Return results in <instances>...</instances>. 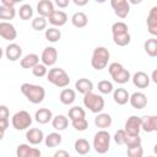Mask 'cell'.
Here are the masks:
<instances>
[{
    "label": "cell",
    "mask_w": 157,
    "mask_h": 157,
    "mask_svg": "<svg viewBox=\"0 0 157 157\" xmlns=\"http://www.w3.org/2000/svg\"><path fill=\"white\" fill-rule=\"evenodd\" d=\"M21 92L22 94L33 104H39L44 101L45 97V90L39 85H33L25 82L21 85Z\"/></svg>",
    "instance_id": "1"
},
{
    "label": "cell",
    "mask_w": 157,
    "mask_h": 157,
    "mask_svg": "<svg viewBox=\"0 0 157 157\" xmlns=\"http://www.w3.org/2000/svg\"><path fill=\"white\" fill-rule=\"evenodd\" d=\"M110 58V53L105 47H97L94 48L91 58V65L94 70H103L107 67L108 61Z\"/></svg>",
    "instance_id": "2"
},
{
    "label": "cell",
    "mask_w": 157,
    "mask_h": 157,
    "mask_svg": "<svg viewBox=\"0 0 157 157\" xmlns=\"http://www.w3.org/2000/svg\"><path fill=\"white\" fill-rule=\"evenodd\" d=\"M47 80H48V82L53 83L54 86H56L59 88H64V87L69 86V83H70L69 75L61 67H52L47 72Z\"/></svg>",
    "instance_id": "3"
},
{
    "label": "cell",
    "mask_w": 157,
    "mask_h": 157,
    "mask_svg": "<svg viewBox=\"0 0 157 157\" xmlns=\"http://www.w3.org/2000/svg\"><path fill=\"white\" fill-rule=\"evenodd\" d=\"M108 72L112 76V78L114 80V82H117L119 85H124V83H126L131 78L129 70L124 69V66L120 63H112V64H109Z\"/></svg>",
    "instance_id": "4"
},
{
    "label": "cell",
    "mask_w": 157,
    "mask_h": 157,
    "mask_svg": "<svg viewBox=\"0 0 157 157\" xmlns=\"http://www.w3.org/2000/svg\"><path fill=\"white\" fill-rule=\"evenodd\" d=\"M83 105L86 108H88L90 112L97 114V113L103 110V108H104V99H103L102 96L90 91V92L83 94Z\"/></svg>",
    "instance_id": "5"
},
{
    "label": "cell",
    "mask_w": 157,
    "mask_h": 157,
    "mask_svg": "<svg viewBox=\"0 0 157 157\" xmlns=\"http://www.w3.org/2000/svg\"><path fill=\"white\" fill-rule=\"evenodd\" d=\"M110 147V135L104 129H101L98 132H96L93 137V148L97 153H107Z\"/></svg>",
    "instance_id": "6"
},
{
    "label": "cell",
    "mask_w": 157,
    "mask_h": 157,
    "mask_svg": "<svg viewBox=\"0 0 157 157\" xmlns=\"http://www.w3.org/2000/svg\"><path fill=\"white\" fill-rule=\"evenodd\" d=\"M11 124H12V128L15 130H26L31 126L32 124V117L28 112L26 110H18L13 115H12V119H11Z\"/></svg>",
    "instance_id": "7"
},
{
    "label": "cell",
    "mask_w": 157,
    "mask_h": 157,
    "mask_svg": "<svg viewBox=\"0 0 157 157\" xmlns=\"http://www.w3.org/2000/svg\"><path fill=\"white\" fill-rule=\"evenodd\" d=\"M110 6L119 18H125L130 12V4L128 0H110Z\"/></svg>",
    "instance_id": "8"
},
{
    "label": "cell",
    "mask_w": 157,
    "mask_h": 157,
    "mask_svg": "<svg viewBox=\"0 0 157 157\" xmlns=\"http://www.w3.org/2000/svg\"><path fill=\"white\" fill-rule=\"evenodd\" d=\"M0 37L4 38L5 40H13L17 37V31L12 23L9 21H2L0 22Z\"/></svg>",
    "instance_id": "9"
},
{
    "label": "cell",
    "mask_w": 157,
    "mask_h": 157,
    "mask_svg": "<svg viewBox=\"0 0 157 157\" xmlns=\"http://www.w3.org/2000/svg\"><path fill=\"white\" fill-rule=\"evenodd\" d=\"M40 60L45 66H53L58 60V50L54 47H45L42 53Z\"/></svg>",
    "instance_id": "10"
},
{
    "label": "cell",
    "mask_w": 157,
    "mask_h": 157,
    "mask_svg": "<svg viewBox=\"0 0 157 157\" xmlns=\"http://www.w3.org/2000/svg\"><path fill=\"white\" fill-rule=\"evenodd\" d=\"M124 130L126 134H140L141 131V117L131 115L128 118L124 125Z\"/></svg>",
    "instance_id": "11"
},
{
    "label": "cell",
    "mask_w": 157,
    "mask_h": 157,
    "mask_svg": "<svg viewBox=\"0 0 157 157\" xmlns=\"http://www.w3.org/2000/svg\"><path fill=\"white\" fill-rule=\"evenodd\" d=\"M16 155L17 157H40L42 152L36 147H31L28 144H21L16 148Z\"/></svg>",
    "instance_id": "12"
},
{
    "label": "cell",
    "mask_w": 157,
    "mask_h": 157,
    "mask_svg": "<svg viewBox=\"0 0 157 157\" xmlns=\"http://www.w3.org/2000/svg\"><path fill=\"white\" fill-rule=\"evenodd\" d=\"M129 103L135 109H144L147 105V97L142 92H134L129 97Z\"/></svg>",
    "instance_id": "13"
},
{
    "label": "cell",
    "mask_w": 157,
    "mask_h": 157,
    "mask_svg": "<svg viewBox=\"0 0 157 157\" xmlns=\"http://www.w3.org/2000/svg\"><path fill=\"white\" fill-rule=\"evenodd\" d=\"M48 21L54 27H61L67 22V15L61 10H54L48 17Z\"/></svg>",
    "instance_id": "14"
},
{
    "label": "cell",
    "mask_w": 157,
    "mask_h": 157,
    "mask_svg": "<svg viewBox=\"0 0 157 157\" xmlns=\"http://www.w3.org/2000/svg\"><path fill=\"white\" fill-rule=\"evenodd\" d=\"M5 56L10 61H17L22 56V48L16 43H10L5 48Z\"/></svg>",
    "instance_id": "15"
},
{
    "label": "cell",
    "mask_w": 157,
    "mask_h": 157,
    "mask_svg": "<svg viewBox=\"0 0 157 157\" xmlns=\"http://www.w3.org/2000/svg\"><path fill=\"white\" fill-rule=\"evenodd\" d=\"M26 139L28 141L29 145H39L43 140H44V134L40 129L38 128H32L29 130H27L26 132Z\"/></svg>",
    "instance_id": "16"
},
{
    "label": "cell",
    "mask_w": 157,
    "mask_h": 157,
    "mask_svg": "<svg viewBox=\"0 0 157 157\" xmlns=\"http://www.w3.org/2000/svg\"><path fill=\"white\" fill-rule=\"evenodd\" d=\"M141 130L145 132H155L157 131V117L156 115H146L141 118Z\"/></svg>",
    "instance_id": "17"
},
{
    "label": "cell",
    "mask_w": 157,
    "mask_h": 157,
    "mask_svg": "<svg viewBox=\"0 0 157 157\" xmlns=\"http://www.w3.org/2000/svg\"><path fill=\"white\" fill-rule=\"evenodd\" d=\"M132 83L137 88H147L150 85V76L144 71H137L131 77Z\"/></svg>",
    "instance_id": "18"
},
{
    "label": "cell",
    "mask_w": 157,
    "mask_h": 157,
    "mask_svg": "<svg viewBox=\"0 0 157 157\" xmlns=\"http://www.w3.org/2000/svg\"><path fill=\"white\" fill-rule=\"evenodd\" d=\"M147 29L153 37L157 36V6H153L147 15Z\"/></svg>",
    "instance_id": "19"
},
{
    "label": "cell",
    "mask_w": 157,
    "mask_h": 157,
    "mask_svg": "<svg viewBox=\"0 0 157 157\" xmlns=\"http://www.w3.org/2000/svg\"><path fill=\"white\" fill-rule=\"evenodd\" d=\"M53 11H54V5L50 0H39V2L37 4V12L39 16L48 18Z\"/></svg>",
    "instance_id": "20"
},
{
    "label": "cell",
    "mask_w": 157,
    "mask_h": 157,
    "mask_svg": "<svg viewBox=\"0 0 157 157\" xmlns=\"http://www.w3.org/2000/svg\"><path fill=\"white\" fill-rule=\"evenodd\" d=\"M129 92L125 88H115L113 90V99L117 104L119 105H124L129 102Z\"/></svg>",
    "instance_id": "21"
},
{
    "label": "cell",
    "mask_w": 157,
    "mask_h": 157,
    "mask_svg": "<svg viewBox=\"0 0 157 157\" xmlns=\"http://www.w3.org/2000/svg\"><path fill=\"white\" fill-rule=\"evenodd\" d=\"M52 118H53V113L48 108H39L34 114V120L39 124H47L52 120Z\"/></svg>",
    "instance_id": "22"
},
{
    "label": "cell",
    "mask_w": 157,
    "mask_h": 157,
    "mask_svg": "<svg viewBox=\"0 0 157 157\" xmlns=\"http://www.w3.org/2000/svg\"><path fill=\"white\" fill-rule=\"evenodd\" d=\"M112 117L108 113H97V117L94 118V125L99 129H107L112 125Z\"/></svg>",
    "instance_id": "23"
},
{
    "label": "cell",
    "mask_w": 157,
    "mask_h": 157,
    "mask_svg": "<svg viewBox=\"0 0 157 157\" xmlns=\"http://www.w3.org/2000/svg\"><path fill=\"white\" fill-rule=\"evenodd\" d=\"M39 63V56L34 53H29L27 55H25L21 60H20V65L23 69H32L33 66H36Z\"/></svg>",
    "instance_id": "24"
},
{
    "label": "cell",
    "mask_w": 157,
    "mask_h": 157,
    "mask_svg": "<svg viewBox=\"0 0 157 157\" xmlns=\"http://www.w3.org/2000/svg\"><path fill=\"white\" fill-rule=\"evenodd\" d=\"M75 88H76L77 92L85 94V93H87V92L93 90V82L91 80L86 78V77H82V78H78L75 82Z\"/></svg>",
    "instance_id": "25"
},
{
    "label": "cell",
    "mask_w": 157,
    "mask_h": 157,
    "mask_svg": "<svg viewBox=\"0 0 157 157\" xmlns=\"http://www.w3.org/2000/svg\"><path fill=\"white\" fill-rule=\"evenodd\" d=\"M59 99H60V102H61L63 104L70 105V104H72V103L75 102V99H76V92H75L74 90H71V88H65V87H64V90L60 92Z\"/></svg>",
    "instance_id": "26"
},
{
    "label": "cell",
    "mask_w": 157,
    "mask_h": 157,
    "mask_svg": "<svg viewBox=\"0 0 157 157\" xmlns=\"http://www.w3.org/2000/svg\"><path fill=\"white\" fill-rule=\"evenodd\" d=\"M52 125L56 131H63V130H65L67 128L69 119L63 114H58V115L52 118Z\"/></svg>",
    "instance_id": "27"
},
{
    "label": "cell",
    "mask_w": 157,
    "mask_h": 157,
    "mask_svg": "<svg viewBox=\"0 0 157 157\" xmlns=\"http://www.w3.org/2000/svg\"><path fill=\"white\" fill-rule=\"evenodd\" d=\"M71 22L72 25L76 27V28H83L87 26L88 23V17L85 12L82 11H78V12H75L71 17Z\"/></svg>",
    "instance_id": "28"
},
{
    "label": "cell",
    "mask_w": 157,
    "mask_h": 157,
    "mask_svg": "<svg viewBox=\"0 0 157 157\" xmlns=\"http://www.w3.org/2000/svg\"><path fill=\"white\" fill-rule=\"evenodd\" d=\"M74 148L78 155H87L91 151V145L86 139H77L74 144Z\"/></svg>",
    "instance_id": "29"
},
{
    "label": "cell",
    "mask_w": 157,
    "mask_h": 157,
    "mask_svg": "<svg viewBox=\"0 0 157 157\" xmlns=\"http://www.w3.org/2000/svg\"><path fill=\"white\" fill-rule=\"evenodd\" d=\"M144 49L148 56H151V58L157 56V39L155 37L147 39L144 43Z\"/></svg>",
    "instance_id": "30"
},
{
    "label": "cell",
    "mask_w": 157,
    "mask_h": 157,
    "mask_svg": "<svg viewBox=\"0 0 157 157\" xmlns=\"http://www.w3.org/2000/svg\"><path fill=\"white\" fill-rule=\"evenodd\" d=\"M63 139L59 132H50L44 137V142L47 147H56L61 144Z\"/></svg>",
    "instance_id": "31"
},
{
    "label": "cell",
    "mask_w": 157,
    "mask_h": 157,
    "mask_svg": "<svg viewBox=\"0 0 157 157\" xmlns=\"http://www.w3.org/2000/svg\"><path fill=\"white\" fill-rule=\"evenodd\" d=\"M15 16H16L15 7H12V6H5V5H1L0 6V20L10 21V20H13Z\"/></svg>",
    "instance_id": "32"
},
{
    "label": "cell",
    "mask_w": 157,
    "mask_h": 157,
    "mask_svg": "<svg viewBox=\"0 0 157 157\" xmlns=\"http://www.w3.org/2000/svg\"><path fill=\"white\" fill-rule=\"evenodd\" d=\"M44 37L48 42L50 43H56L59 42V39L61 38V32L60 29H58L56 27H50L48 29H45V33H44Z\"/></svg>",
    "instance_id": "33"
},
{
    "label": "cell",
    "mask_w": 157,
    "mask_h": 157,
    "mask_svg": "<svg viewBox=\"0 0 157 157\" xmlns=\"http://www.w3.org/2000/svg\"><path fill=\"white\" fill-rule=\"evenodd\" d=\"M18 16L21 20L23 21H28L32 18L33 16V9L29 4H23L20 6V10H18Z\"/></svg>",
    "instance_id": "34"
},
{
    "label": "cell",
    "mask_w": 157,
    "mask_h": 157,
    "mask_svg": "<svg viewBox=\"0 0 157 157\" xmlns=\"http://www.w3.org/2000/svg\"><path fill=\"white\" fill-rule=\"evenodd\" d=\"M142 142L141 137L139 134H126L125 135V140H124V145L126 147H134V146H140Z\"/></svg>",
    "instance_id": "35"
},
{
    "label": "cell",
    "mask_w": 157,
    "mask_h": 157,
    "mask_svg": "<svg viewBox=\"0 0 157 157\" xmlns=\"http://www.w3.org/2000/svg\"><path fill=\"white\" fill-rule=\"evenodd\" d=\"M130 40H131V37H130V33L129 32L113 36V42L118 47H125V45H128L130 43Z\"/></svg>",
    "instance_id": "36"
},
{
    "label": "cell",
    "mask_w": 157,
    "mask_h": 157,
    "mask_svg": "<svg viewBox=\"0 0 157 157\" xmlns=\"http://www.w3.org/2000/svg\"><path fill=\"white\" fill-rule=\"evenodd\" d=\"M47 23H48V21H47V17H43V16H37V17H34L33 20H32V28L34 29V31H43V29H45L47 28Z\"/></svg>",
    "instance_id": "37"
},
{
    "label": "cell",
    "mask_w": 157,
    "mask_h": 157,
    "mask_svg": "<svg viewBox=\"0 0 157 157\" xmlns=\"http://www.w3.org/2000/svg\"><path fill=\"white\" fill-rule=\"evenodd\" d=\"M97 88H98V91H99L102 94H109V93H112L113 90H114L113 83H112L110 81H108V80H102V81H99L98 85H97Z\"/></svg>",
    "instance_id": "38"
},
{
    "label": "cell",
    "mask_w": 157,
    "mask_h": 157,
    "mask_svg": "<svg viewBox=\"0 0 157 157\" xmlns=\"http://www.w3.org/2000/svg\"><path fill=\"white\" fill-rule=\"evenodd\" d=\"M85 117H86L85 109L78 107V105H75V107L69 109V119L70 120H75V119H78V118H85Z\"/></svg>",
    "instance_id": "39"
},
{
    "label": "cell",
    "mask_w": 157,
    "mask_h": 157,
    "mask_svg": "<svg viewBox=\"0 0 157 157\" xmlns=\"http://www.w3.org/2000/svg\"><path fill=\"white\" fill-rule=\"evenodd\" d=\"M71 125L77 131H85L88 128V121H87L86 117L85 118H78V119L71 120Z\"/></svg>",
    "instance_id": "40"
},
{
    "label": "cell",
    "mask_w": 157,
    "mask_h": 157,
    "mask_svg": "<svg viewBox=\"0 0 157 157\" xmlns=\"http://www.w3.org/2000/svg\"><path fill=\"white\" fill-rule=\"evenodd\" d=\"M47 72H48V69L44 64H37L36 66L32 67V74L36 76V77H43V76H47Z\"/></svg>",
    "instance_id": "41"
},
{
    "label": "cell",
    "mask_w": 157,
    "mask_h": 157,
    "mask_svg": "<svg viewBox=\"0 0 157 157\" xmlns=\"http://www.w3.org/2000/svg\"><path fill=\"white\" fill-rule=\"evenodd\" d=\"M126 155L129 157H141L144 155V150H142L141 145L140 146H134V147H128Z\"/></svg>",
    "instance_id": "42"
},
{
    "label": "cell",
    "mask_w": 157,
    "mask_h": 157,
    "mask_svg": "<svg viewBox=\"0 0 157 157\" xmlns=\"http://www.w3.org/2000/svg\"><path fill=\"white\" fill-rule=\"evenodd\" d=\"M125 135H126V132H125V130L124 129H120V130H118L115 134H114V142L115 144H118V145H124V140H125Z\"/></svg>",
    "instance_id": "43"
},
{
    "label": "cell",
    "mask_w": 157,
    "mask_h": 157,
    "mask_svg": "<svg viewBox=\"0 0 157 157\" xmlns=\"http://www.w3.org/2000/svg\"><path fill=\"white\" fill-rule=\"evenodd\" d=\"M10 117V110L6 105L1 104L0 105V120H9Z\"/></svg>",
    "instance_id": "44"
},
{
    "label": "cell",
    "mask_w": 157,
    "mask_h": 157,
    "mask_svg": "<svg viewBox=\"0 0 157 157\" xmlns=\"http://www.w3.org/2000/svg\"><path fill=\"white\" fill-rule=\"evenodd\" d=\"M55 1V5L59 7V9H65L69 6L70 4V0H54Z\"/></svg>",
    "instance_id": "45"
},
{
    "label": "cell",
    "mask_w": 157,
    "mask_h": 157,
    "mask_svg": "<svg viewBox=\"0 0 157 157\" xmlns=\"http://www.w3.org/2000/svg\"><path fill=\"white\" fill-rule=\"evenodd\" d=\"M70 153L67 151H64V150H59L54 153V157H69Z\"/></svg>",
    "instance_id": "46"
},
{
    "label": "cell",
    "mask_w": 157,
    "mask_h": 157,
    "mask_svg": "<svg viewBox=\"0 0 157 157\" xmlns=\"http://www.w3.org/2000/svg\"><path fill=\"white\" fill-rule=\"evenodd\" d=\"M72 2L76 5V6H85V5H87V2H88V0H72Z\"/></svg>",
    "instance_id": "47"
},
{
    "label": "cell",
    "mask_w": 157,
    "mask_h": 157,
    "mask_svg": "<svg viewBox=\"0 0 157 157\" xmlns=\"http://www.w3.org/2000/svg\"><path fill=\"white\" fill-rule=\"evenodd\" d=\"M1 4L5 5V6H12V7L16 5L13 0H1Z\"/></svg>",
    "instance_id": "48"
},
{
    "label": "cell",
    "mask_w": 157,
    "mask_h": 157,
    "mask_svg": "<svg viewBox=\"0 0 157 157\" xmlns=\"http://www.w3.org/2000/svg\"><path fill=\"white\" fill-rule=\"evenodd\" d=\"M0 128L6 130L9 128V120H0Z\"/></svg>",
    "instance_id": "49"
},
{
    "label": "cell",
    "mask_w": 157,
    "mask_h": 157,
    "mask_svg": "<svg viewBox=\"0 0 157 157\" xmlns=\"http://www.w3.org/2000/svg\"><path fill=\"white\" fill-rule=\"evenodd\" d=\"M129 1V4H131V5H137V4H141L142 2V0H128Z\"/></svg>",
    "instance_id": "50"
},
{
    "label": "cell",
    "mask_w": 157,
    "mask_h": 157,
    "mask_svg": "<svg viewBox=\"0 0 157 157\" xmlns=\"http://www.w3.org/2000/svg\"><path fill=\"white\" fill-rule=\"evenodd\" d=\"M156 74H157V71H156V70H153V71H152V81H153L155 83H157V78H156Z\"/></svg>",
    "instance_id": "51"
},
{
    "label": "cell",
    "mask_w": 157,
    "mask_h": 157,
    "mask_svg": "<svg viewBox=\"0 0 157 157\" xmlns=\"http://www.w3.org/2000/svg\"><path fill=\"white\" fill-rule=\"evenodd\" d=\"M5 131H6V130H4V129L0 128V141L4 139V136H5Z\"/></svg>",
    "instance_id": "52"
},
{
    "label": "cell",
    "mask_w": 157,
    "mask_h": 157,
    "mask_svg": "<svg viewBox=\"0 0 157 157\" xmlns=\"http://www.w3.org/2000/svg\"><path fill=\"white\" fill-rule=\"evenodd\" d=\"M2 55H4V50H2V48L0 47V59L2 58Z\"/></svg>",
    "instance_id": "53"
},
{
    "label": "cell",
    "mask_w": 157,
    "mask_h": 157,
    "mask_svg": "<svg viewBox=\"0 0 157 157\" xmlns=\"http://www.w3.org/2000/svg\"><path fill=\"white\" fill-rule=\"evenodd\" d=\"M96 2H98V4H103V2H105L107 0H94Z\"/></svg>",
    "instance_id": "54"
},
{
    "label": "cell",
    "mask_w": 157,
    "mask_h": 157,
    "mask_svg": "<svg viewBox=\"0 0 157 157\" xmlns=\"http://www.w3.org/2000/svg\"><path fill=\"white\" fill-rule=\"evenodd\" d=\"M15 1V4H18V2H21V1H23V0H13Z\"/></svg>",
    "instance_id": "55"
}]
</instances>
